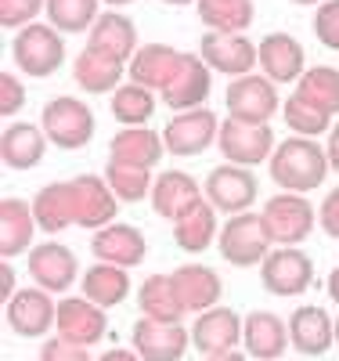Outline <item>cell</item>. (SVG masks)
<instances>
[{
  "mask_svg": "<svg viewBox=\"0 0 339 361\" xmlns=\"http://www.w3.org/2000/svg\"><path fill=\"white\" fill-rule=\"evenodd\" d=\"M29 275L47 293H69L76 275H80V260L66 243L47 238V243L29 250Z\"/></svg>",
  "mask_w": 339,
  "mask_h": 361,
  "instance_id": "obj_13",
  "label": "cell"
},
{
  "mask_svg": "<svg viewBox=\"0 0 339 361\" xmlns=\"http://www.w3.org/2000/svg\"><path fill=\"white\" fill-rule=\"evenodd\" d=\"M173 275V286L184 300V307H188V314H202L209 307L221 304V293H224V282L213 267L206 264H184L177 271H170Z\"/></svg>",
  "mask_w": 339,
  "mask_h": 361,
  "instance_id": "obj_27",
  "label": "cell"
},
{
  "mask_svg": "<svg viewBox=\"0 0 339 361\" xmlns=\"http://www.w3.org/2000/svg\"><path fill=\"white\" fill-rule=\"evenodd\" d=\"M335 347H339V318H335Z\"/></svg>",
  "mask_w": 339,
  "mask_h": 361,
  "instance_id": "obj_54",
  "label": "cell"
},
{
  "mask_svg": "<svg viewBox=\"0 0 339 361\" xmlns=\"http://www.w3.org/2000/svg\"><path fill=\"white\" fill-rule=\"evenodd\" d=\"M217 134H221V119L206 105L177 112L163 127V141L170 156H202L209 145H217Z\"/></svg>",
  "mask_w": 339,
  "mask_h": 361,
  "instance_id": "obj_11",
  "label": "cell"
},
{
  "mask_svg": "<svg viewBox=\"0 0 339 361\" xmlns=\"http://www.w3.org/2000/svg\"><path fill=\"white\" fill-rule=\"evenodd\" d=\"M325 286H328V296L339 304V267H332V271H328V282H325Z\"/></svg>",
  "mask_w": 339,
  "mask_h": 361,
  "instance_id": "obj_49",
  "label": "cell"
},
{
  "mask_svg": "<svg viewBox=\"0 0 339 361\" xmlns=\"http://www.w3.org/2000/svg\"><path fill=\"white\" fill-rule=\"evenodd\" d=\"M137 307L141 318H156V322H184V314H188L173 286V275H148L137 289Z\"/></svg>",
  "mask_w": 339,
  "mask_h": 361,
  "instance_id": "obj_34",
  "label": "cell"
},
{
  "mask_svg": "<svg viewBox=\"0 0 339 361\" xmlns=\"http://www.w3.org/2000/svg\"><path fill=\"white\" fill-rule=\"evenodd\" d=\"M105 180H109V188L116 192L119 202H141V199H152V185H156L152 170L123 166V163H109V166H105Z\"/></svg>",
  "mask_w": 339,
  "mask_h": 361,
  "instance_id": "obj_39",
  "label": "cell"
},
{
  "mask_svg": "<svg viewBox=\"0 0 339 361\" xmlns=\"http://www.w3.org/2000/svg\"><path fill=\"white\" fill-rule=\"evenodd\" d=\"M245 354L257 361H278L289 347V322H282L274 311H249L242 325Z\"/></svg>",
  "mask_w": 339,
  "mask_h": 361,
  "instance_id": "obj_25",
  "label": "cell"
},
{
  "mask_svg": "<svg viewBox=\"0 0 339 361\" xmlns=\"http://www.w3.org/2000/svg\"><path fill=\"white\" fill-rule=\"evenodd\" d=\"M101 0H47V22L58 33H90V25L101 18Z\"/></svg>",
  "mask_w": 339,
  "mask_h": 361,
  "instance_id": "obj_38",
  "label": "cell"
},
{
  "mask_svg": "<svg viewBox=\"0 0 339 361\" xmlns=\"http://www.w3.org/2000/svg\"><path fill=\"white\" fill-rule=\"evenodd\" d=\"M217 209H213L209 199L195 202L184 217L173 221V243L184 253H206L213 243H217Z\"/></svg>",
  "mask_w": 339,
  "mask_h": 361,
  "instance_id": "obj_31",
  "label": "cell"
},
{
  "mask_svg": "<svg viewBox=\"0 0 339 361\" xmlns=\"http://www.w3.org/2000/svg\"><path fill=\"white\" fill-rule=\"evenodd\" d=\"M37 361H90V347H80V343H69L61 336H51V340H44Z\"/></svg>",
  "mask_w": 339,
  "mask_h": 361,
  "instance_id": "obj_44",
  "label": "cell"
},
{
  "mask_svg": "<svg viewBox=\"0 0 339 361\" xmlns=\"http://www.w3.org/2000/svg\"><path fill=\"white\" fill-rule=\"evenodd\" d=\"M98 361H144L137 350H109V354H101Z\"/></svg>",
  "mask_w": 339,
  "mask_h": 361,
  "instance_id": "obj_48",
  "label": "cell"
},
{
  "mask_svg": "<svg viewBox=\"0 0 339 361\" xmlns=\"http://www.w3.org/2000/svg\"><path fill=\"white\" fill-rule=\"evenodd\" d=\"M11 58L18 73L47 80L66 66V40H61V33L51 22H33L18 29V37L11 40Z\"/></svg>",
  "mask_w": 339,
  "mask_h": 361,
  "instance_id": "obj_3",
  "label": "cell"
},
{
  "mask_svg": "<svg viewBox=\"0 0 339 361\" xmlns=\"http://www.w3.org/2000/svg\"><path fill=\"white\" fill-rule=\"evenodd\" d=\"M105 307L90 304V300L80 293V296H66L58 300V325L54 333L69 343H80V347H94L105 340Z\"/></svg>",
  "mask_w": 339,
  "mask_h": 361,
  "instance_id": "obj_14",
  "label": "cell"
},
{
  "mask_svg": "<svg viewBox=\"0 0 339 361\" xmlns=\"http://www.w3.org/2000/svg\"><path fill=\"white\" fill-rule=\"evenodd\" d=\"M105 8H127V4H134V0H101Z\"/></svg>",
  "mask_w": 339,
  "mask_h": 361,
  "instance_id": "obj_52",
  "label": "cell"
},
{
  "mask_svg": "<svg viewBox=\"0 0 339 361\" xmlns=\"http://www.w3.org/2000/svg\"><path fill=\"white\" fill-rule=\"evenodd\" d=\"M260 217H264V228H267L274 246H300L303 238H311L314 221H318L314 206L296 192L271 195L260 209Z\"/></svg>",
  "mask_w": 339,
  "mask_h": 361,
  "instance_id": "obj_5",
  "label": "cell"
},
{
  "mask_svg": "<svg viewBox=\"0 0 339 361\" xmlns=\"http://www.w3.org/2000/svg\"><path fill=\"white\" fill-rule=\"evenodd\" d=\"M47 8V0H0V25L4 29H25Z\"/></svg>",
  "mask_w": 339,
  "mask_h": 361,
  "instance_id": "obj_41",
  "label": "cell"
},
{
  "mask_svg": "<svg viewBox=\"0 0 339 361\" xmlns=\"http://www.w3.org/2000/svg\"><path fill=\"white\" fill-rule=\"evenodd\" d=\"M217 246H221V257L231 267H260L264 257L274 250L271 235L264 228V217L260 214H249V209H245V214L228 217V224L217 235Z\"/></svg>",
  "mask_w": 339,
  "mask_h": 361,
  "instance_id": "obj_4",
  "label": "cell"
},
{
  "mask_svg": "<svg viewBox=\"0 0 339 361\" xmlns=\"http://www.w3.org/2000/svg\"><path fill=\"white\" fill-rule=\"evenodd\" d=\"M40 127H44V134L54 148L80 152V148H87L94 141V112H90L87 102H80L73 94H58L44 105Z\"/></svg>",
  "mask_w": 339,
  "mask_h": 361,
  "instance_id": "obj_2",
  "label": "cell"
},
{
  "mask_svg": "<svg viewBox=\"0 0 339 361\" xmlns=\"http://www.w3.org/2000/svg\"><path fill=\"white\" fill-rule=\"evenodd\" d=\"M73 195H76V228L98 231L116 221L119 214V199L109 188V180L98 173H80L73 177Z\"/></svg>",
  "mask_w": 339,
  "mask_h": 361,
  "instance_id": "obj_16",
  "label": "cell"
},
{
  "mask_svg": "<svg viewBox=\"0 0 339 361\" xmlns=\"http://www.w3.org/2000/svg\"><path fill=\"white\" fill-rule=\"evenodd\" d=\"M180 62H184V51H177L170 44H144V47H137V54L130 58L127 69H130L134 83H144L159 94V90L173 80V73L180 69Z\"/></svg>",
  "mask_w": 339,
  "mask_h": 361,
  "instance_id": "obj_29",
  "label": "cell"
},
{
  "mask_svg": "<svg viewBox=\"0 0 339 361\" xmlns=\"http://www.w3.org/2000/svg\"><path fill=\"white\" fill-rule=\"evenodd\" d=\"M314 282V260L300 246H274L260 264V286L271 296H303Z\"/></svg>",
  "mask_w": 339,
  "mask_h": 361,
  "instance_id": "obj_8",
  "label": "cell"
},
{
  "mask_svg": "<svg viewBox=\"0 0 339 361\" xmlns=\"http://www.w3.org/2000/svg\"><path fill=\"white\" fill-rule=\"evenodd\" d=\"M112 116H116V123H123V127H148V119L156 116V90L152 87H144V83H134V80H127V83H119L116 90H112Z\"/></svg>",
  "mask_w": 339,
  "mask_h": 361,
  "instance_id": "obj_37",
  "label": "cell"
},
{
  "mask_svg": "<svg viewBox=\"0 0 339 361\" xmlns=\"http://www.w3.org/2000/svg\"><path fill=\"white\" fill-rule=\"evenodd\" d=\"M37 228L40 224H37V214H33V202L15 199V195H8L0 202V253H4V260L33 250V231Z\"/></svg>",
  "mask_w": 339,
  "mask_h": 361,
  "instance_id": "obj_28",
  "label": "cell"
},
{
  "mask_svg": "<svg viewBox=\"0 0 339 361\" xmlns=\"http://www.w3.org/2000/svg\"><path fill=\"white\" fill-rule=\"evenodd\" d=\"M267 170H271V180L278 185L282 192H296V195H307L325 185L328 177V156L325 148L314 141V137H285L274 145V152L267 159Z\"/></svg>",
  "mask_w": 339,
  "mask_h": 361,
  "instance_id": "obj_1",
  "label": "cell"
},
{
  "mask_svg": "<svg viewBox=\"0 0 339 361\" xmlns=\"http://www.w3.org/2000/svg\"><path fill=\"white\" fill-rule=\"evenodd\" d=\"M25 109V87L15 73H0V116L11 119Z\"/></svg>",
  "mask_w": 339,
  "mask_h": 361,
  "instance_id": "obj_43",
  "label": "cell"
},
{
  "mask_svg": "<svg viewBox=\"0 0 339 361\" xmlns=\"http://www.w3.org/2000/svg\"><path fill=\"white\" fill-rule=\"evenodd\" d=\"M318 221H321L325 235L339 238V185H335V188L325 195V202L318 206Z\"/></svg>",
  "mask_w": 339,
  "mask_h": 361,
  "instance_id": "obj_45",
  "label": "cell"
},
{
  "mask_svg": "<svg viewBox=\"0 0 339 361\" xmlns=\"http://www.w3.org/2000/svg\"><path fill=\"white\" fill-rule=\"evenodd\" d=\"M278 361H285V357H278Z\"/></svg>",
  "mask_w": 339,
  "mask_h": 361,
  "instance_id": "obj_55",
  "label": "cell"
},
{
  "mask_svg": "<svg viewBox=\"0 0 339 361\" xmlns=\"http://www.w3.org/2000/svg\"><path fill=\"white\" fill-rule=\"evenodd\" d=\"M209 66L202 62L199 54H188L184 51V62L180 69L173 73V80L159 90V98L166 109L173 112H188V109H202L206 98H209Z\"/></svg>",
  "mask_w": 339,
  "mask_h": 361,
  "instance_id": "obj_19",
  "label": "cell"
},
{
  "mask_svg": "<svg viewBox=\"0 0 339 361\" xmlns=\"http://www.w3.org/2000/svg\"><path fill=\"white\" fill-rule=\"evenodd\" d=\"M0 271H4V300H11L18 289H15V267L4 260V264H0Z\"/></svg>",
  "mask_w": 339,
  "mask_h": 361,
  "instance_id": "obj_47",
  "label": "cell"
},
{
  "mask_svg": "<svg viewBox=\"0 0 339 361\" xmlns=\"http://www.w3.org/2000/svg\"><path fill=\"white\" fill-rule=\"evenodd\" d=\"M87 47L105 54V58H116L123 66H130V58L137 54V29L123 11H105L94 25H90Z\"/></svg>",
  "mask_w": 339,
  "mask_h": 361,
  "instance_id": "obj_24",
  "label": "cell"
},
{
  "mask_svg": "<svg viewBox=\"0 0 339 361\" xmlns=\"http://www.w3.org/2000/svg\"><path fill=\"white\" fill-rule=\"evenodd\" d=\"M289 343L307 357H321L335 343V322L328 318L325 307L303 304L289 314Z\"/></svg>",
  "mask_w": 339,
  "mask_h": 361,
  "instance_id": "obj_22",
  "label": "cell"
},
{
  "mask_svg": "<svg viewBox=\"0 0 339 361\" xmlns=\"http://www.w3.org/2000/svg\"><path fill=\"white\" fill-rule=\"evenodd\" d=\"M47 134L37 123H8L4 134H0V159H4L8 170H33L44 163L47 156Z\"/></svg>",
  "mask_w": 339,
  "mask_h": 361,
  "instance_id": "obj_26",
  "label": "cell"
},
{
  "mask_svg": "<svg viewBox=\"0 0 339 361\" xmlns=\"http://www.w3.org/2000/svg\"><path fill=\"white\" fill-rule=\"evenodd\" d=\"M199 58L224 76H249L253 69H260V54L257 44L242 33H206L199 40Z\"/></svg>",
  "mask_w": 339,
  "mask_h": 361,
  "instance_id": "obj_12",
  "label": "cell"
},
{
  "mask_svg": "<svg viewBox=\"0 0 339 361\" xmlns=\"http://www.w3.org/2000/svg\"><path fill=\"white\" fill-rule=\"evenodd\" d=\"M123 73H127V66L116 62V58H105L98 51L83 47L76 54L73 62V80L80 90H87V94H112V90L123 83Z\"/></svg>",
  "mask_w": 339,
  "mask_h": 361,
  "instance_id": "obj_33",
  "label": "cell"
},
{
  "mask_svg": "<svg viewBox=\"0 0 339 361\" xmlns=\"http://www.w3.org/2000/svg\"><path fill=\"white\" fill-rule=\"evenodd\" d=\"M202 199H206L202 185L192 173H184V170H163L156 177V185H152V209H156L159 217H166V221L184 217Z\"/></svg>",
  "mask_w": 339,
  "mask_h": 361,
  "instance_id": "obj_23",
  "label": "cell"
},
{
  "mask_svg": "<svg viewBox=\"0 0 339 361\" xmlns=\"http://www.w3.org/2000/svg\"><path fill=\"white\" fill-rule=\"evenodd\" d=\"M195 15L209 33H245L257 18L253 0H199Z\"/></svg>",
  "mask_w": 339,
  "mask_h": 361,
  "instance_id": "obj_36",
  "label": "cell"
},
{
  "mask_svg": "<svg viewBox=\"0 0 339 361\" xmlns=\"http://www.w3.org/2000/svg\"><path fill=\"white\" fill-rule=\"evenodd\" d=\"M224 105H228V116L242 119V123H271L282 109L278 83H271L264 73L235 76L224 90Z\"/></svg>",
  "mask_w": 339,
  "mask_h": 361,
  "instance_id": "obj_6",
  "label": "cell"
},
{
  "mask_svg": "<svg viewBox=\"0 0 339 361\" xmlns=\"http://www.w3.org/2000/svg\"><path fill=\"white\" fill-rule=\"evenodd\" d=\"M242 325L245 318H238L231 307H209L195 318L192 325V347L202 354V357H213V354H228L242 343Z\"/></svg>",
  "mask_w": 339,
  "mask_h": 361,
  "instance_id": "obj_18",
  "label": "cell"
},
{
  "mask_svg": "<svg viewBox=\"0 0 339 361\" xmlns=\"http://www.w3.org/2000/svg\"><path fill=\"white\" fill-rule=\"evenodd\" d=\"M163 4H170V8H188V4H199V0H163Z\"/></svg>",
  "mask_w": 339,
  "mask_h": 361,
  "instance_id": "obj_51",
  "label": "cell"
},
{
  "mask_svg": "<svg viewBox=\"0 0 339 361\" xmlns=\"http://www.w3.org/2000/svg\"><path fill=\"white\" fill-rule=\"evenodd\" d=\"M8 329L22 340H44L51 329L58 325V304H54V293L40 289V286H29V289H18L11 300H8Z\"/></svg>",
  "mask_w": 339,
  "mask_h": 361,
  "instance_id": "obj_10",
  "label": "cell"
},
{
  "mask_svg": "<svg viewBox=\"0 0 339 361\" xmlns=\"http://www.w3.org/2000/svg\"><path fill=\"white\" fill-rule=\"evenodd\" d=\"M80 293L90 300V304H98V307H119L123 300L130 296V275H127V267H116V264H94V267H87L83 271V279H80Z\"/></svg>",
  "mask_w": 339,
  "mask_h": 361,
  "instance_id": "obj_32",
  "label": "cell"
},
{
  "mask_svg": "<svg viewBox=\"0 0 339 361\" xmlns=\"http://www.w3.org/2000/svg\"><path fill=\"white\" fill-rule=\"evenodd\" d=\"M282 119H285V127H289L292 134H300V137H318V134L332 130V123H335V119L321 116L318 109H311V105H307L303 98H296V94H289V98L282 102Z\"/></svg>",
  "mask_w": 339,
  "mask_h": 361,
  "instance_id": "obj_40",
  "label": "cell"
},
{
  "mask_svg": "<svg viewBox=\"0 0 339 361\" xmlns=\"http://www.w3.org/2000/svg\"><path fill=\"white\" fill-rule=\"evenodd\" d=\"M166 141L159 130L152 127H123L112 141H109V163H123V166H141V170H156L163 163Z\"/></svg>",
  "mask_w": 339,
  "mask_h": 361,
  "instance_id": "obj_21",
  "label": "cell"
},
{
  "mask_svg": "<svg viewBox=\"0 0 339 361\" xmlns=\"http://www.w3.org/2000/svg\"><path fill=\"white\" fill-rule=\"evenodd\" d=\"M325 156H328V166L339 173V119L332 123V130H328V145H325Z\"/></svg>",
  "mask_w": 339,
  "mask_h": 361,
  "instance_id": "obj_46",
  "label": "cell"
},
{
  "mask_svg": "<svg viewBox=\"0 0 339 361\" xmlns=\"http://www.w3.org/2000/svg\"><path fill=\"white\" fill-rule=\"evenodd\" d=\"M257 54H260V73L278 87L282 83H300V76L307 73V51L289 33H267L257 44Z\"/></svg>",
  "mask_w": 339,
  "mask_h": 361,
  "instance_id": "obj_17",
  "label": "cell"
},
{
  "mask_svg": "<svg viewBox=\"0 0 339 361\" xmlns=\"http://www.w3.org/2000/svg\"><path fill=\"white\" fill-rule=\"evenodd\" d=\"M202 361H249V357L238 354V350H228V354H213V357H202Z\"/></svg>",
  "mask_w": 339,
  "mask_h": 361,
  "instance_id": "obj_50",
  "label": "cell"
},
{
  "mask_svg": "<svg viewBox=\"0 0 339 361\" xmlns=\"http://www.w3.org/2000/svg\"><path fill=\"white\" fill-rule=\"evenodd\" d=\"M217 145H221V156L235 166H260L271 159L274 152V130L271 123H242V119H224L221 123V134H217Z\"/></svg>",
  "mask_w": 339,
  "mask_h": 361,
  "instance_id": "obj_9",
  "label": "cell"
},
{
  "mask_svg": "<svg viewBox=\"0 0 339 361\" xmlns=\"http://www.w3.org/2000/svg\"><path fill=\"white\" fill-rule=\"evenodd\" d=\"M202 195L213 202V209L235 217V214H245L253 209L257 195H260V180L253 177L249 166H235V163H221L213 166L202 180Z\"/></svg>",
  "mask_w": 339,
  "mask_h": 361,
  "instance_id": "obj_7",
  "label": "cell"
},
{
  "mask_svg": "<svg viewBox=\"0 0 339 361\" xmlns=\"http://www.w3.org/2000/svg\"><path fill=\"white\" fill-rule=\"evenodd\" d=\"M90 253H94L101 264H116V267H137L148 253V243H144V231L134 228V224H105L94 231L90 238Z\"/></svg>",
  "mask_w": 339,
  "mask_h": 361,
  "instance_id": "obj_20",
  "label": "cell"
},
{
  "mask_svg": "<svg viewBox=\"0 0 339 361\" xmlns=\"http://www.w3.org/2000/svg\"><path fill=\"white\" fill-rule=\"evenodd\" d=\"M292 4H300V8H318V4H325V0H292Z\"/></svg>",
  "mask_w": 339,
  "mask_h": 361,
  "instance_id": "obj_53",
  "label": "cell"
},
{
  "mask_svg": "<svg viewBox=\"0 0 339 361\" xmlns=\"http://www.w3.org/2000/svg\"><path fill=\"white\" fill-rule=\"evenodd\" d=\"M134 350L144 361H180L192 343V333L180 322H156V318H137L134 322Z\"/></svg>",
  "mask_w": 339,
  "mask_h": 361,
  "instance_id": "obj_15",
  "label": "cell"
},
{
  "mask_svg": "<svg viewBox=\"0 0 339 361\" xmlns=\"http://www.w3.org/2000/svg\"><path fill=\"white\" fill-rule=\"evenodd\" d=\"M33 214L37 224L47 235H58L76 224V195H73V180H51L33 195Z\"/></svg>",
  "mask_w": 339,
  "mask_h": 361,
  "instance_id": "obj_30",
  "label": "cell"
},
{
  "mask_svg": "<svg viewBox=\"0 0 339 361\" xmlns=\"http://www.w3.org/2000/svg\"><path fill=\"white\" fill-rule=\"evenodd\" d=\"M314 37L321 40V47L339 51V0H325L314 11Z\"/></svg>",
  "mask_w": 339,
  "mask_h": 361,
  "instance_id": "obj_42",
  "label": "cell"
},
{
  "mask_svg": "<svg viewBox=\"0 0 339 361\" xmlns=\"http://www.w3.org/2000/svg\"><path fill=\"white\" fill-rule=\"evenodd\" d=\"M292 94L303 98L311 109H318L321 116L335 119L339 116V69H332V66H311V69L300 76Z\"/></svg>",
  "mask_w": 339,
  "mask_h": 361,
  "instance_id": "obj_35",
  "label": "cell"
}]
</instances>
